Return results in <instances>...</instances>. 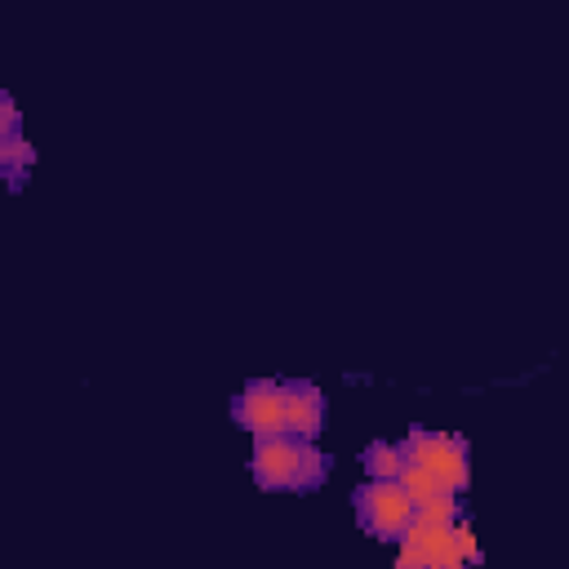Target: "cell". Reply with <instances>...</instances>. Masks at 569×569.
Returning a JSON list of instances; mask_svg holds the SVG:
<instances>
[{
  "instance_id": "cell-6",
  "label": "cell",
  "mask_w": 569,
  "mask_h": 569,
  "mask_svg": "<svg viewBox=\"0 0 569 569\" xmlns=\"http://www.w3.org/2000/svg\"><path fill=\"white\" fill-rule=\"evenodd\" d=\"M284 382V436L316 440L329 422V396L311 378H280Z\"/></svg>"
},
{
  "instance_id": "cell-2",
  "label": "cell",
  "mask_w": 569,
  "mask_h": 569,
  "mask_svg": "<svg viewBox=\"0 0 569 569\" xmlns=\"http://www.w3.org/2000/svg\"><path fill=\"white\" fill-rule=\"evenodd\" d=\"M351 511L373 542H405V533L413 529L418 502L396 480H365L351 489Z\"/></svg>"
},
{
  "instance_id": "cell-3",
  "label": "cell",
  "mask_w": 569,
  "mask_h": 569,
  "mask_svg": "<svg viewBox=\"0 0 569 569\" xmlns=\"http://www.w3.org/2000/svg\"><path fill=\"white\" fill-rule=\"evenodd\" d=\"M405 453H409V462H418L436 480H445L453 493H467L471 489V445H467V436H453V431H436V427L413 422L405 431Z\"/></svg>"
},
{
  "instance_id": "cell-1",
  "label": "cell",
  "mask_w": 569,
  "mask_h": 569,
  "mask_svg": "<svg viewBox=\"0 0 569 569\" xmlns=\"http://www.w3.org/2000/svg\"><path fill=\"white\" fill-rule=\"evenodd\" d=\"M333 458L302 436H262L249 449V480L267 493H311L329 480Z\"/></svg>"
},
{
  "instance_id": "cell-4",
  "label": "cell",
  "mask_w": 569,
  "mask_h": 569,
  "mask_svg": "<svg viewBox=\"0 0 569 569\" xmlns=\"http://www.w3.org/2000/svg\"><path fill=\"white\" fill-rule=\"evenodd\" d=\"M227 413H231V427H240L253 440L284 436V382L280 378H249L231 396Z\"/></svg>"
},
{
  "instance_id": "cell-7",
  "label": "cell",
  "mask_w": 569,
  "mask_h": 569,
  "mask_svg": "<svg viewBox=\"0 0 569 569\" xmlns=\"http://www.w3.org/2000/svg\"><path fill=\"white\" fill-rule=\"evenodd\" d=\"M360 467L369 480H400V471L409 467V453H405V440H369L360 449Z\"/></svg>"
},
{
  "instance_id": "cell-5",
  "label": "cell",
  "mask_w": 569,
  "mask_h": 569,
  "mask_svg": "<svg viewBox=\"0 0 569 569\" xmlns=\"http://www.w3.org/2000/svg\"><path fill=\"white\" fill-rule=\"evenodd\" d=\"M31 169H36V147L22 138V111L13 93H0V173L9 191H22Z\"/></svg>"
}]
</instances>
